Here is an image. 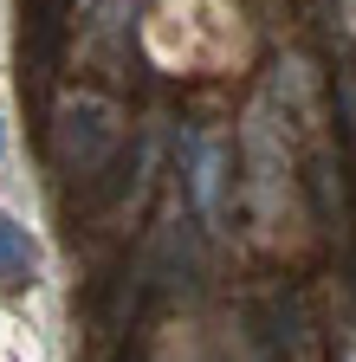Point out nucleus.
<instances>
[{
	"instance_id": "f257e3e1",
	"label": "nucleus",
	"mask_w": 356,
	"mask_h": 362,
	"mask_svg": "<svg viewBox=\"0 0 356 362\" xmlns=\"http://www.w3.org/2000/svg\"><path fill=\"white\" fill-rule=\"evenodd\" d=\"M33 279V240L0 214V285H26Z\"/></svg>"
}]
</instances>
